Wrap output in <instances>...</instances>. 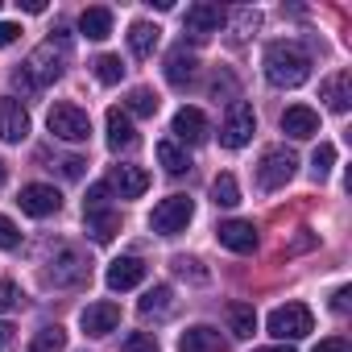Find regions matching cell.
<instances>
[{"label": "cell", "instance_id": "6da1fadb", "mask_svg": "<svg viewBox=\"0 0 352 352\" xmlns=\"http://www.w3.org/2000/svg\"><path fill=\"white\" fill-rule=\"evenodd\" d=\"M261 63H265V79L274 87H302L311 75V54L298 42H270Z\"/></svg>", "mask_w": 352, "mask_h": 352}, {"label": "cell", "instance_id": "7a4b0ae2", "mask_svg": "<svg viewBox=\"0 0 352 352\" xmlns=\"http://www.w3.org/2000/svg\"><path fill=\"white\" fill-rule=\"evenodd\" d=\"M265 327H270V336H274L278 344H294V340H302V336L315 331V315H311V307H302V302H286V307H274V311H270Z\"/></svg>", "mask_w": 352, "mask_h": 352}, {"label": "cell", "instance_id": "3957f363", "mask_svg": "<svg viewBox=\"0 0 352 352\" xmlns=\"http://www.w3.org/2000/svg\"><path fill=\"white\" fill-rule=\"evenodd\" d=\"M294 170H298V157H294L286 145H274V149H265L261 162H257V187H261V191H278V187H286V183L294 179Z\"/></svg>", "mask_w": 352, "mask_h": 352}, {"label": "cell", "instance_id": "277c9868", "mask_svg": "<svg viewBox=\"0 0 352 352\" xmlns=\"http://www.w3.org/2000/svg\"><path fill=\"white\" fill-rule=\"evenodd\" d=\"M46 124H50V133H54L58 141H71V145H79V141L91 137V116H87L79 104H54V108L46 112Z\"/></svg>", "mask_w": 352, "mask_h": 352}, {"label": "cell", "instance_id": "5b68a950", "mask_svg": "<svg viewBox=\"0 0 352 352\" xmlns=\"http://www.w3.org/2000/svg\"><path fill=\"white\" fill-rule=\"evenodd\" d=\"M91 278V261L75 249V245H63L54 257H50V270H46V282L50 286H83Z\"/></svg>", "mask_w": 352, "mask_h": 352}, {"label": "cell", "instance_id": "8992f818", "mask_svg": "<svg viewBox=\"0 0 352 352\" xmlns=\"http://www.w3.org/2000/svg\"><path fill=\"white\" fill-rule=\"evenodd\" d=\"M257 133V116L245 100H232L228 112H224V124H220V145L224 149H245Z\"/></svg>", "mask_w": 352, "mask_h": 352}, {"label": "cell", "instance_id": "52a82bcc", "mask_svg": "<svg viewBox=\"0 0 352 352\" xmlns=\"http://www.w3.org/2000/svg\"><path fill=\"white\" fill-rule=\"evenodd\" d=\"M191 220H195V204H191L187 195H170V199H162V204L153 208L149 228L162 232V236H174V232H187Z\"/></svg>", "mask_w": 352, "mask_h": 352}, {"label": "cell", "instance_id": "ba28073f", "mask_svg": "<svg viewBox=\"0 0 352 352\" xmlns=\"http://www.w3.org/2000/svg\"><path fill=\"white\" fill-rule=\"evenodd\" d=\"M21 75H25V83H30L34 91H42L46 83H54V79L63 75V50H54V42L38 46V50H34V54L25 58Z\"/></svg>", "mask_w": 352, "mask_h": 352}, {"label": "cell", "instance_id": "9c48e42d", "mask_svg": "<svg viewBox=\"0 0 352 352\" xmlns=\"http://www.w3.org/2000/svg\"><path fill=\"white\" fill-rule=\"evenodd\" d=\"M228 21V13L220 9V5H191L187 9V17H183V34L187 38H195V42H208L212 34H220V25Z\"/></svg>", "mask_w": 352, "mask_h": 352}, {"label": "cell", "instance_id": "30bf717a", "mask_svg": "<svg viewBox=\"0 0 352 352\" xmlns=\"http://www.w3.org/2000/svg\"><path fill=\"white\" fill-rule=\"evenodd\" d=\"M17 204H21V212H25V216L46 220V216H54V212L63 208V195H58L54 187H46V183H30V187H21Z\"/></svg>", "mask_w": 352, "mask_h": 352}, {"label": "cell", "instance_id": "8fae6325", "mask_svg": "<svg viewBox=\"0 0 352 352\" xmlns=\"http://www.w3.org/2000/svg\"><path fill=\"white\" fill-rule=\"evenodd\" d=\"M170 133H174V141H183V145H204L208 141V116L199 108H179V112H174Z\"/></svg>", "mask_w": 352, "mask_h": 352}, {"label": "cell", "instance_id": "7c38bea8", "mask_svg": "<svg viewBox=\"0 0 352 352\" xmlns=\"http://www.w3.org/2000/svg\"><path fill=\"white\" fill-rule=\"evenodd\" d=\"M30 133V112L21 108V100L0 96V141H25Z\"/></svg>", "mask_w": 352, "mask_h": 352}, {"label": "cell", "instance_id": "4fadbf2b", "mask_svg": "<svg viewBox=\"0 0 352 352\" xmlns=\"http://www.w3.org/2000/svg\"><path fill=\"white\" fill-rule=\"evenodd\" d=\"M108 191H116L120 199H141L149 191V174L141 166H116L108 174Z\"/></svg>", "mask_w": 352, "mask_h": 352}, {"label": "cell", "instance_id": "5bb4252c", "mask_svg": "<svg viewBox=\"0 0 352 352\" xmlns=\"http://www.w3.org/2000/svg\"><path fill=\"white\" fill-rule=\"evenodd\" d=\"M282 133H286V137H294V141L315 137V133H319V112H315V108H307V104H290V108L282 112Z\"/></svg>", "mask_w": 352, "mask_h": 352}, {"label": "cell", "instance_id": "9a60e30c", "mask_svg": "<svg viewBox=\"0 0 352 352\" xmlns=\"http://www.w3.org/2000/svg\"><path fill=\"white\" fill-rule=\"evenodd\" d=\"M216 241H220L224 249H232V253H253V249H257V228H253L249 220H224V224L216 228Z\"/></svg>", "mask_w": 352, "mask_h": 352}, {"label": "cell", "instance_id": "2e32d148", "mask_svg": "<svg viewBox=\"0 0 352 352\" xmlns=\"http://www.w3.org/2000/svg\"><path fill=\"white\" fill-rule=\"evenodd\" d=\"M104 278H108V290H133L145 282V261L141 257H116Z\"/></svg>", "mask_w": 352, "mask_h": 352}, {"label": "cell", "instance_id": "e0dca14e", "mask_svg": "<svg viewBox=\"0 0 352 352\" xmlns=\"http://www.w3.org/2000/svg\"><path fill=\"white\" fill-rule=\"evenodd\" d=\"M79 323H83L87 336H108V331H116V323H120V307H116V302H91V307H83Z\"/></svg>", "mask_w": 352, "mask_h": 352}, {"label": "cell", "instance_id": "ac0fdd59", "mask_svg": "<svg viewBox=\"0 0 352 352\" xmlns=\"http://www.w3.org/2000/svg\"><path fill=\"white\" fill-rule=\"evenodd\" d=\"M319 96L327 100L331 112H348V108H352V75H348V71L327 75V79L319 83Z\"/></svg>", "mask_w": 352, "mask_h": 352}, {"label": "cell", "instance_id": "d6986e66", "mask_svg": "<svg viewBox=\"0 0 352 352\" xmlns=\"http://www.w3.org/2000/svg\"><path fill=\"white\" fill-rule=\"evenodd\" d=\"M195 54H187V46H179V50H170L166 54V83H174V87H187L191 79H195Z\"/></svg>", "mask_w": 352, "mask_h": 352}, {"label": "cell", "instance_id": "ffe728a7", "mask_svg": "<svg viewBox=\"0 0 352 352\" xmlns=\"http://www.w3.org/2000/svg\"><path fill=\"white\" fill-rule=\"evenodd\" d=\"M137 141V129H133V116L124 108H108V145L112 149H129Z\"/></svg>", "mask_w": 352, "mask_h": 352}, {"label": "cell", "instance_id": "44dd1931", "mask_svg": "<svg viewBox=\"0 0 352 352\" xmlns=\"http://www.w3.org/2000/svg\"><path fill=\"white\" fill-rule=\"evenodd\" d=\"M83 220H87V232H91L100 245H108V241L120 232V216H116L112 208H96V212H83Z\"/></svg>", "mask_w": 352, "mask_h": 352}, {"label": "cell", "instance_id": "7402d4cb", "mask_svg": "<svg viewBox=\"0 0 352 352\" xmlns=\"http://www.w3.org/2000/svg\"><path fill=\"white\" fill-rule=\"evenodd\" d=\"M179 352H224V344H220V331H212V327H187L183 331V340H179Z\"/></svg>", "mask_w": 352, "mask_h": 352}, {"label": "cell", "instance_id": "603a6c76", "mask_svg": "<svg viewBox=\"0 0 352 352\" xmlns=\"http://www.w3.org/2000/svg\"><path fill=\"white\" fill-rule=\"evenodd\" d=\"M157 38H162V30L149 25V21H133V25H129V50H133L137 58H149V54L157 50Z\"/></svg>", "mask_w": 352, "mask_h": 352}, {"label": "cell", "instance_id": "cb8c5ba5", "mask_svg": "<svg viewBox=\"0 0 352 352\" xmlns=\"http://www.w3.org/2000/svg\"><path fill=\"white\" fill-rule=\"evenodd\" d=\"M79 30H83V38H91V42H104L108 34H112V13L108 9H83V17H79Z\"/></svg>", "mask_w": 352, "mask_h": 352}, {"label": "cell", "instance_id": "d4e9b609", "mask_svg": "<svg viewBox=\"0 0 352 352\" xmlns=\"http://www.w3.org/2000/svg\"><path fill=\"white\" fill-rule=\"evenodd\" d=\"M228 327H232V336L249 340L257 331V311L249 302H228Z\"/></svg>", "mask_w": 352, "mask_h": 352}, {"label": "cell", "instance_id": "484cf974", "mask_svg": "<svg viewBox=\"0 0 352 352\" xmlns=\"http://www.w3.org/2000/svg\"><path fill=\"white\" fill-rule=\"evenodd\" d=\"M157 162L166 166V174H183V170H191V157H187V149H183L179 141H157Z\"/></svg>", "mask_w": 352, "mask_h": 352}, {"label": "cell", "instance_id": "4316f807", "mask_svg": "<svg viewBox=\"0 0 352 352\" xmlns=\"http://www.w3.org/2000/svg\"><path fill=\"white\" fill-rule=\"evenodd\" d=\"M30 352H67V331H63L58 323L42 327V331L30 340Z\"/></svg>", "mask_w": 352, "mask_h": 352}, {"label": "cell", "instance_id": "83f0119b", "mask_svg": "<svg viewBox=\"0 0 352 352\" xmlns=\"http://www.w3.org/2000/svg\"><path fill=\"white\" fill-rule=\"evenodd\" d=\"M212 199H216V208H236V204H241V187H236L232 174H216V183H212Z\"/></svg>", "mask_w": 352, "mask_h": 352}, {"label": "cell", "instance_id": "f1b7e54d", "mask_svg": "<svg viewBox=\"0 0 352 352\" xmlns=\"http://www.w3.org/2000/svg\"><path fill=\"white\" fill-rule=\"evenodd\" d=\"M124 112H129V116H153V112H157V96H153L149 87H133L129 100H124Z\"/></svg>", "mask_w": 352, "mask_h": 352}, {"label": "cell", "instance_id": "f546056e", "mask_svg": "<svg viewBox=\"0 0 352 352\" xmlns=\"http://www.w3.org/2000/svg\"><path fill=\"white\" fill-rule=\"evenodd\" d=\"M174 294H170V286H153V290H145V298H141V315H170V302Z\"/></svg>", "mask_w": 352, "mask_h": 352}, {"label": "cell", "instance_id": "4dcf8cb0", "mask_svg": "<svg viewBox=\"0 0 352 352\" xmlns=\"http://www.w3.org/2000/svg\"><path fill=\"white\" fill-rule=\"evenodd\" d=\"M331 166H336V145H327V141H323V145L315 149V157H311V179H315V183H323L327 174H331Z\"/></svg>", "mask_w": 352, "mask_h": 352}, {"label": "cell", "instance_id": "1f68e13d", "mask_svg": "<svg viewBox=\"0 0 352 352\" xmlns=\"http://www.w3.org/2000/svg\"><path fill=\"white\" fill-rule=\"evenodd\" d=\"M96 79H100V83H120V79H124V63H120L116 54H100V58H96Z\"/></svg>", "mask_w": 352, "mask_h": 352}, {"label": "cell", "instance_id": "d6a6232c", "mask_svg": "<svg viewBox=\"0 0 352 352\" xmlns=\"http://www.w3.org/2000/svg\"><path fill=\"white\" fill-rule=\"evenodd\" d=\"M170 265H174V274H179V278H187V282H199V286L208 282V270H204L195 257H174Z\"/></svg>", "mask_w": 352, "mask_h": 352}, {"label": "cell", "instance_id": "836d02e7", "mask_svg": "<svg viewBox=\"0 0 352 352\" xmlns=\"http://www.w3.org/2000/svg\"><path fill=\"white\" fill-rule=\"evenodd\" d=\"M232 25H236V38H249V34H257L261 13H257V9H236V13H232Z\"/></svg>", "mask_w": 352, "mask_h": 352}, {"label": "cell", "instance_id": "e575fe53", "mask_svg": "<svg viewBox=\"0 0 352 352\" xmlns=\"http://www.w3.org/2000/svg\"><path fill=\"white\" fill-rule=\"evenodd\" d=\"M120 352H157V340H153V331H133V336H124Z\"/></svg>", "mask_w": 352, "mask_h": 352}, {"label": "cell", "instance_id": "d590c367", "mask_svg": "<svg viewBox=\"0 0 352 352\" xmlns=\"http://www.w3.org/2000/svg\"><path fill=\"white\" fill-rule=\"evenodd\" d=\"M17 302H21V290H17V282L0 278V315H9V311H13Z\"/></svg>", "mask_w": 352, "mask_h": 352}, {"label": "cell", "instance_id": "8d00e7d4", "mask_svg": "<svg viewBox=\"0 0 352 352\" xmlns=\"http://www.w3.org/2000/svg\"><path fill=\"white\" fill-rule=\"evenodd\" d=\"M21 245V232H17V224L9 220V216H0V249H17Z\"/></svg>", "mask_w": 352, "mask_h": 352}, {"label": "cell", "instance_id": "74e56055", "mask_svg": "<svg viewBox=\"0 0 352 352\" xmlns=\"http://www.w3.org/2000/svg\"><path fill=\"white\" fill-rule=\"evenodd\" d=\"M108 183H91V191H87V204H83V212H96V208H108Z\"/></svg>", "mask_w": 352, "mask_h": 352}, {"label": "cell", "instance_id": "f35d334b", "mask_svg": "<svg viewBox=\"0 0 352 352\" xmlns=\"http://www.w3.org/2000/svg\"><path fill=\"white\" fill-rule=\"evenodd\" d=\"M21 38V25H13V21H0V46H13Z\"/></svg>", "mask_w": 352, "mask_h": 352}, {"label": "cell", "instance_id": "ab89813d", "mask_svg": "<svg viewBox=\"0 0 352 352\" xmlns=\"http://www.w3.org/2000/svg\"><path fill=\"white\" fill-rule=\"evenodd\" d=\"M315 352H352V348H348V340L331 336V340H319V344H315Z\"/></svg>", "mask_w": 352, "mask_h": 352}, {"label": "cell", "instance_id": "60d3db41", "mask_svg": "<svg viewBox=\"0 0 352 352\" xmlns=\"http://www.w3.org/2000/svg\"><path fill=\"white\" fill-rule=\"evenodd\" d=\"M83 157H63V174H67V179H83Z\"/></svg>", "mask_w": 352, "mask_h": 352}, {"label": "cell", "instance_id": "b9f144b4", "mask_svg": "<svg viewBox=\"0 0 352 352\" xmlns=\"http://www.w3.org/2000/svg\"><path fill=\"white\" fill-rule=\"evenodd\" d=\"M331 311H340V315L348 311V286H340V290L331 294Z\"/></svg>", "mask_w": 352, "mask_h": 352}, {"label": "cell", "instance_id": "7bdbcfd3", "mask_svg": "<svg viewBox=\"0 0 352 352\" xmlns=\"http://www.w3.org/2000/svg\"><path fill=\"white\" fill-rule=\"evenodd\" d=\"M25 13H46V0H17Z\"/></svg>", "mask_w": 352, "mask_h": 352}, {"label": "cell", "instance_id": "ee69618b", "mask_svg": "<svg viewBox=\"0 0 352 352\" xmlns=\"http://www.w3.org/2000/svg\"><path fill=\"white\" fill-rule=\"evenodd\" d=\"M257 352H294L290 344H270V348H257Z\"/></svg>", "mask_w": 352, "mask_h": 352}, {"label": "cell", "instance_id": "f6af8a7d", "mask_svg": "<svg viewBox=\"0 0 352 352\" xmlns=\"http://www.w3.org/2000/svg\"><path fill=\"white\" fill-rule=\"evenodd\" d=\"M9 331H13L9 323H0V348H5V340H9Z\"/></svg>", "mask_w": 352, "mask_h": 352}, {"label": "cell", "instance_id": "bcb514c9", "mask_svg": "<svg viewBox=\"0 0 352 352\" xmlns=\"http://www.w3.org/2000/svg\"><path fill=\"white\" fill-rule=\"evenodd\" d=\"M5 174H9V170H5V162H0V187H5Z\"/></svg>", "mask_w": 352, "mask_h": 352}]
</instances>
